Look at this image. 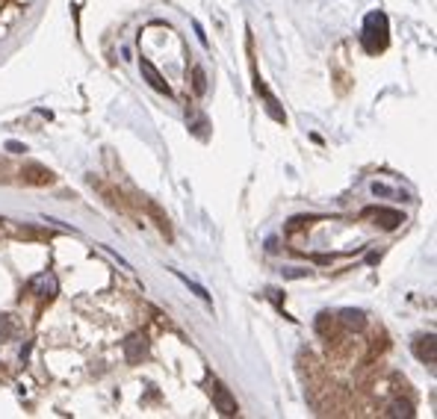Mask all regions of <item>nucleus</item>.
I'll list each match as a JSON object with an SVG mask.
<instances>
[{
  "label": "nucleus",
  "mask_w": 437,
  "mask_h": 419,
  "mask_svg": "<svg viewBox=\"0 0 437 419\" xmlns=\"http://www.w3.org/2000/svg\"><path fill=\"white\" fill-rule=\"evenodd\" d=\"M387 42H390V24H387L384 12H370L363 18V30H361V45L366 54H381Z\"/></svg>",
  "instance_id": "obj_1"
},
{
  "label": "nucleus",
  "mask_w": 437,
  "mask_h": 419,
  "mask_svg": "<svg viewBox=\"0 0 437 419\" xmlns=\"http://www.w3.org/2000/svg\"><path fill=\"white\" fill-rule=\"evenodd\" d=\"M363 216H372L375 225L384 227V231H396V227L405 222V216L399 213V210H387V207H366Z\"/></svg>",
  "instance_id": "obj_2"
},
{
  "label": "nucleus",
  "mask_w": 437,
  "mask_h": 419,
  "mask_svg": "<svg viewBox=\"0 0 437 419\" xmlns=\"http://www.w3.org/2000/svg\"><path fill=\"white\" fill-rule=\"evenodd\" d=\"M210 393H213V402H216V407H218V414H222V416H236V414H240L236 398L225 390L222 381H216V378H213V381H210Z\"/></svg>",
  "instance_id": "obj_3"
},
{
  "label": "nucleus",
  "mask_w": 437,
  "mask_h": 419,
  "mask_svg": "<svg viewBox=\"0 0 437 419\" xmlns=\"http://www.w3.org/2000/svg\"><path fill=\"white\" fill-rule=\"evenodd\" d=\"M414 354L420 357L423 363H429L434 366L437 361V340H434V334H425V337H416L414 340Z\"/></svg>",
  "instance_id": "obj_4"
},
{
  "label": "nucleus",
  "mask_w": 437,
  "mask_h": 419,
  "mask_svg": "<svg viewBox=\"0 0 437 419\" xmlns=\"http://www.w3.org/2000/svg\"><path fill=\"white\" fill-rule=\"evenodd\" d=\"M139 68H142V74L148 77V83H151V86L157 89V92L172 95V89H168V83H166V80L160 77V71H157V68H154L151 63H148V59H139Z\"/></svg>",
  "instance_id": "obj_5"
},
{
  "label": "nucleus",
  "mask_w": 437,
  "mask_h": 419,
  "mask_svg": "<svg viewBox=\"0 0 437 419\" xmlns=\"http://www.w3.org/2000/svg\"><path fill=\"white\" fill-rule=\"evenodd\" d=\"M145 352H148V343H145V337H131V340L124 343V354H127V361L131 363H139L145 357Z\"/></svg>",
  "instance_id": "obj_6"
},
{
  "label": "nucleus",
  "mask_w": 437,
  "mask_h": 419,
  "mask_svg": "<svg viewBox=\"0 0 437 419\" xmlns=\"http://www.w3.org/2000/svg\"><path fill=\"white\" fill-rule=\"evenodd\" d=\"M24 181H27V183H51L54 177H51V172H47V168H42V166H30L27 172H24Z\"/></svg>",
  "instance_id": "obj_7"
},
{
  "label": "nucleus",
  "mask_w": 437,
  "mask_h": 419,
  "mask_svg": "<svg viewBox=\"0 0 437 419\" xmlns=\"http://www.w3.org/2000/svg\"><path fill=\"white\" fill-rule=\"evenodd\" d=\"M387 416H414V407L411 402H393L387 407Z\"/></svg>",
  "instance_id": "obj_8"
},
{
  "label": "nucleus",
  "mask_w": 437,
  "mask_h": 419,
  "mask_svg": "<svg viewBox=\"0 0 437 419\" xmlns=\"http://www.w3.org/2000/svg\"><path fill=\"white\" fill-rule=\"evenodd\" d=\"M343 322L349 328H363V313L361 310H343Z\"/></svg>",
  "instance_id": "obj_9"
},
{
  "label": "nucleus",
  "mask_w": 437,
  "mask_h": 419,
  "mask_svg": "<svg viewBox=\"0 0 437 419\" xmlns=\"http://www.w3.org/2000/svg\"><path fill=\"white\" fill-rule=\"evenodd\" d=\"M195 89H198V92H204V71H201V68H195Z\"/></svg>",
  "instance_id": "obj_10"
}]
</instances>
